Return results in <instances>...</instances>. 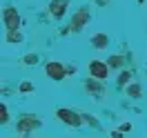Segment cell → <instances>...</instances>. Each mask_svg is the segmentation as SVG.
Masks as SVG:
<instances>
[{"label": "cell", "mask_w": 147, "mask_h": 138, "mask_svg": "<svg viewBox=\"0 0 147 138\" xmlns=\"http://www.w3.org/2000/svg\"><path fill=\"white\" fill-rule=\"evenodd\" d=\"M87 18H89V13H87V9H80L76 16L71 18V31H80V29L85 27V22H87Z\"/></svg>", "instance_id": "cell-3"}, {"label": "cell", "mask_w": 147, "mask_h": 138, "mask_svg": "<svg viewBox=\"0 0 147 138\" xmlns=\"http://www.w3.org/2000/svg\"><path fill=\"white\" fill-rule=\"evenodd\" d=\"M138 2H143V0H138Z\"/></svg>", "instance_id": "cell-10"}, {"label": "cell", "mask_w": 147, "mask_h": 138, "mask_svg": "<svg viewBox=\"0 0 147 138\" xmlns=\"http://www.w3.org/2000/svg\"><path fill=\"white\" fill-rule=\"evenodd\" d=\"M5 25H7V29L9 31H13V29H18L20 27V18H18V13H16V9H7L5 11Z\"/></svg>", "instance_id": "cell-1"}, {"label": "cell", "mask_w": 147, "mask_h": 138, "mask_svg": "<svg viewBox=\"0 0 147 138\" xmlns=\"http://www.w3.org/2000/svg\"><path fill=\"white\" fill-rule=\"evenodd\" d=\"M56 116L60 120H65L67 125H80V116H76L74 111H69V109H58L56 111Z\"/></svg>", "instance_id": "cell-4"}, {"label": "cell", "mask_w": 147, "mask_h": 138, "mask_svg": "<svg viewBox=\"0 0 147 138\" xmlns=\"http://www.w3.org/2000/svg\"><path fill=\"white\" fill-rule=\"evenodd\" d=\"M47 74H49V78H54V80H60V78H65V69L60 63H49L47 65Z\"/></svg>", "instance_id": "cell-5"}, {"label": "cell", "mask_w": 147, "mask_h": 138, "mask_svg": "<svg viewBox=\"0 0 147 138\" xmlns=\"http://www.w3.org/2000/svg\"><path fill=\"white\" fill-rule=\"evenodd\" d=\"M94 47H98V49H102V47L107 45V36H102V34H98V36H94Z\"/></svg>", "instance_id": "cell-8"}, {"label": "cell", "mask_w": 147, "mask_h": 138, "mask_svg": "<svg viewBox=\"0 0 147 138\" xmlns=\"http://www.w3.org/2000/svg\"><path fill=\"white\" fill-rule=\"evenodd\" d=\"M89 71H92L94 78H98V80H102V78H107V65L105 63H98V60H94L92 65H89Z\"/></svg>", "instance_id": "cell-2"}, {"label": "cell", "mask_w": 147, "mask_h": 138, "mask_svg": "<svg viewBox=\"0 0 147 138\" xmlns=\"http://www.w3.org/2000/svg\"><path fill=\"white\" fill-rule=\"evenodd\" d=\"M36 125H38V118H22L18 123V131H27V129L36 127Z\"/></svg>", "instance_id": "cell-7"}, {"label": "cell", "mask_w": 147, "mask_h": 138, "mask_svg": "<svg viewBox=\"0 0 147 138\" xmlns=\"http://www.w3.org/2000/svg\"><path fill=\"white\" fill-rule=\"evenodd\" d=\"M65 7H67V2H65V0H54V2H51V16L60 18V16L65 13Z\"/></svg>", "instance_id": "cell-6"}, {"label": "cell", "mask_w": 147, "mask_h": 138, "mask_svg": "<svg viewBox=\"0 0 147 138\" xmlns=\"http://www.w3.org/2000/svg\"><path fill=\"white\" fill-rule=\"evenodd\" d=\"M7 118H9V116H7V107H0V120L7 123Z\"/></svg>", "instance_id": "cell-9"}]
</instances>
